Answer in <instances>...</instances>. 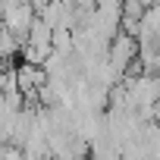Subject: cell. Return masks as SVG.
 <instances>
[{"label": "cell", "mask_w": 160, "mask_h": 160, "mask_svg": "<svg viewBox=\"0 0 160 160\" xmlns=\"http://www.w3.org/2000/svg\"><path fill=\"white\" fill-rule=\"evenodd\" d=\"M0 160H22V151L13 148V144H3V154H0Z\"/></svg>", "instance_id": "277c9868"}, {"label": "cell", "mask_w": 160, "mask_h": 160, "mask_svg": "<svg viewBox=\"0 0 160 160\" xmlns=\"http://www.w3.org/2000/svg\"><path fill=\"white\" fill-rule=\"evenodd\" d=\"M135 57H138V41L135 38H129V35H116L110 44H107V66L122 78V72L135 63Z\"/></svg>", "instance_id": "7a4b0ae2"}, {"label": "cell", "mask_w": 160, "mask_h": 160, "mask_svg": "<svg viewBox=\"0 0 160 160\" xmlns=\"http://www.w3.org/2000/svg\"><path fill=\"white\" fill-rule=\"evenodd\" d=\"M35 22V13H32V3H0V25H3L19 44H25L28 38V28Z\"/></svg>", "instance_id": "6da1fadb"}, {"label": "cell", "mask_w": 160, "mask_h": 160, "mask_svg": "<svg viewBox=\"0 0 160 160\" xmlns=\"http://www.w3.org/2000/svg\"><path fill=\"white\" fill-rule=\"evenodd\" d=\"M19 47H22V44H19V41H16V38H13L3 25H0V60H3V63H10V60L19 53Z\"/></svg>", "instance_id": "3957f363"}, {"label": "cell", "mask_w": 160, "mask_h": 160, "mask_svg": "<svg viewBox=\"0 0 160 160\" xmlns=\"http://www.w3.org/2000/svg\"><path fill=\"white\" fill-rule=\"evenodd\" d=\"M154 126L160 129V98H157V104H154Z\"/></svg>", "instance_id": "5b68a950"}]
</instances>
